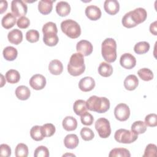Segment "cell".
<instances>
[{
    "label": "cell",
    "instance_id": "cell-1",
    "mask_svg": "<svg viewBox=\"0 0 157 157\" xmlns=\"http://www.w3.org/2000/svg\"><path fill=\"white\" fill-rule=\"evenodd\" d=\"M147 17V13L145 9L138 7L126 13L123 17L121 23L128 28H134L139 24L144 22Z\"/></svg>",
    "mask_w": 157,
    "mask_h": 157
},
{
    "label": "cell",
    "instance_id": "cell-2",
    "mask_svg": "<svg viewBox=\"0 0 157 157\" xmlns=\"http://www.w3.org/2000/svg\"><path fill=\"white\" fill-rule=\"evenodd\" d=\"M85 70L83 55L80 53L72 54L67 64V71L72 76H78Z\"/></svg>",
    "mask_w": 157,
    "mask_h": 157
},
{
    "label": "cell",
    "instance_id": "cell-3",
    "mask_svg": "<svg viewBox=\"0 0 157 157\" xmlns=\"http://www.w3.org/2000/svg\"><path fill=\"white\" fill-rule=\"evenodd\" d=\"M86 103L88 110L99 113L106 112L110 108V101L105 97L91 96L87 99Z\"/></svg>",
    "mask_w": 157,
    "mask_h": 157
},
{
    "label": "cell",
    "instance_id": "cell-4",
    "mask_svg": "<svg viewBox=\"0 0 157 157\" xmlns=\"http://www.w3.org/2000/svg\"><path fill=\"white\" fill-rule=\"evenodd\" d=\"M101 53L108 63L114 62L117 59V43L112 38H107L102 43Z\"/></svg>",
    "mask_w": 157,
    "mask_h": 157
},
{
    "label": "cell",
    "instance_id": "cell-5",
    "mask_svg": "<svg viewBox=\"0 0 157 157\" xmlns=\"http://www.w3.org/2000/svg\"><path fill=\"white\" fill-rule=\"evenodd\" d=\"M63 33L71 39H76L81 34V28L78 23L71 19L63 21L61 23Z\"/></svg>",
    "mask_w": 157,
    "mask_h": 157
},
{
    "label": "cell",
    "instance_id": "cell-6",
    "mask_svg": "<svg viewBox=\"0 0 157 157\" xmlns=\"http://www.w3.org/2000/svg\"><path fill=\"white\" fill-rule=\"evenodd\" d=\"M115 140L122 144H131L138 138V134L136 132L125 129H119L115 132Z\"/></svg>",
    "mask_w": 157,
    "mask_h": 157
},
{
    "label": "cell",
    "instance_id": "cell-7",
    "mask_svg": "<svg viewBox=\"0 0 157 157\" xmlns=\"http://www.w3.org/2000/svg\"><path fill=\"white\" fill-rule=\"evenodd\" d=\"M95 128L101 138H107L111 134L109 121L105 118H99L95 122Z\"/></svg>",
    "mask_w": 157,
    "mask_h": 157
},
{
    "label": "cell",
    "instance_id": "cell-8",
    "mask_svg": "<svg viewBox=\"0 0 157 157\" xmlns=\"http://www.w3.org/2000/svg\"><path fill=\"white\" fill-rule=\"evenodd\" d=\"M11 11L16 17H23L27 13L28 7L21 0H13L11 2Z\"/></svg>",
    "mask_w": 157,
    "mask_h": 157
},
{
    "label": "cell",
    "instance_id": "cell-9",
    "mask_svg": "<svg viewBox=\"0 0 157 157\" xmlns=\"http://www.w3.org/2000/svg\"><path fill=\"white\" fill-rule=\"evenodd\" d=\"M114 115L118 120L120 121H126L130 116V109L126 104L120 103L114 109Z\"/></svg>",
    "mask_w": 157,
    "mask_h": 157
},
{
    "label": "cell",
    "instance_id": "cell-10",
    "mask_svg": "<svg viewBox=\"0 0 157 157\" xmlns=\"http://www.w3.org/2000/svg\"><path fill=\"white\" fill-rule=\"evenodd\" d=\"M29 85L34 90H42L46 85V79L45 77L41 74H35L31 77Z\"/></svg>",
    "mask_w": 157,
    "mask_h": 157
},
{
    "label": "cell",
    "instance_id": "cell-11",
    "mask_svg": "<svg viewBox=\"0 0 157 157\" xmlns=\"http://www.w3.org/2000/svg\"><path fill=\"white\" fill-rule=\"evenodd\" d=\"M120 63L123 67L127 69H131L136 66V59L132 54L125 53L121 56Z\"/></svg>",
    "mask_w": 157,
    "mask_h": 157
},
{
    "label": "cell",
    "instance_id": "cell-12",
    "mask_svg": "<svg viewBox=\"0 0 157 157\" xmlns=\"http://www.w3.org/2000/svg\"><path fill=\"white\" fill-rule=\"evenodd\" d=\"M93 45L86 40H81L77 42L76 50L78 53L82 54L83 56H88L93 52Z\"/></svg>",
    "mask_w": 157,
    "mask_h": 157
},
{
    "label": "cell",
    "instance_id": "cell-13",
    "mask_svg": "<svg viewBox=\"0 0 157 157\" xmlns=\"http://www.w3.org/2000/svg\"><path fill=\"white\" fill-rule=\"evenodd\" d=\"M95 86V81L91 77H85L82 78L78 83L80 90L84 92L91 91Z\"/></svg>",
    "mask_w": 157,
    "mask_h": 157
},
{
    "label": "cell",
    "instance_id": "cell-14",
    "mask_svg": "<svg viewBox=\"0 0 157 157\" xmlns=\"http://www.w3.org/2000/svg\"><path fill=\"white\" fill-rule=\"evenodd\" d=\"M85 15L90 20L96 21L101 18V10L96 6L90 5L85 9Z\"/></svg>",
    "mask_w": 157,
    "mask_h": 157
},
{
    "label": "cell",
    "instance_id": "cell-15",
    "mask_svg": "<svg viewBox=\"0 0 157 157\" xmlns=\"http://www.w3.org/2000/svg\"><path fill=\"white\" fill-rule=\"evenodd\" d=\"M105 11L109 15H115L120 9L119 2L116 0H105L104 3Z\"/></svg>",
    "mask_w": 157,
    "mask_h": 157
},
{
    "label": "cell",
    "instance_id": "cell-16",
    "mask_svg": "<svg viewBox=\"0 0 157 157\" xmlns=\"http://www.w3.org/2000/svg\"><path fill=\"white\" fill-rule=\"evenodd\" d=\"M9 41L15 45H18L22 42L23 33L18 29H14L10 31L7 34Z\"/></svg>",
    "mask_w": 157,
    "mask_h": 157
},
{
    "label": "cell",
    "instance_id": "cell-17",
    "mask_svg": "<svg viewBox=\"0 0 157 157\" xmlns=\"http://www.w3.org/2000/svg\"><path fill=\"white\" fill-rule=\"evenodd\" d=\"M55 0H41L38 3V10L40 13L47 15L50 13L53 9V3Z\"/></svg>",
    "mask_w": 157,
    "mask_h": 157
},
{
    "label": "cell",
    "instance_id": "cell-18",
    "mask_svg": "<svg viewBox=\"0 0 157 157\" xmlns=\"http://www.w3.org/2000/svg\"><path fill=\"white\" fill-rule=\"evenodd\" d=\"M139 85V80L137 77L133 74L128 75L124 80V88L129 90L132 91L135 90Z\"/></svg>",
    "mask_w": 157,
    "mask_h": 157
},
{
    "label": "cell",
    "instance_id": "cell-19",
    "mask_svg": "<svg viewBox=\"0 0 157 157\" xmlns=\"http://www.w3.org/2000/svg\"><path fill=\"white\" fill-rule=\"evenodd\" d=\"M56 11L60 17H66L71 12V6L66 1H59L56 5Z\"/></svg>",
    "mask_w": 157,
    "mask_h": 157
},
{
    "label": "cell",
    "instance_id": "cell-20",
    "mask_svg": "<svg viewBox=\"0 0 157 157\" xmlns=\"http://www.w3.org/2000/svg\"><path fill=\"white\" fill-rule=\"evenodd\" d=\"M16 17L12 13H7L1 20V25L5 29H10L12 28L16 23Z\"/></svg>",
    "mask_w": 157,
    "mask_h": 157
},
{
    "label": "cell",
    "instance_id": "cell-21",
    "mask_svg": "<svg viewBox=\"0 0 157 157\" xmlns=\"http://www.w3.org/2000/svg\"><path fill=\"white\" fill-rule=\"evenodd\" d=\"M48 70L53 75H59L62 73L63 70V64L58 59H53L48 64Z\"/></svg>",
    "mask_w": 157,
    "mask_h": 157
},
{
    "label": "cell",
    "instance_id": "cell-22",
    "mask_svg": "<svg viewBox=\"0 0 157 157\" xmlns=\"http://www.w3.org/2000/svg\"><path fill=\"white\" fill-rule=\"evenodd\" d=\"M62 125L66 131H72L77 128V121L74 117L72 116H67L63 119Z\"/></svg>",
    "mask_w": 157,
    "mask_h": 157
},
{
    "label": "cell",
    "instance_id": "cell-23",
    "mask_svg": "<svg viewBox=\"0 0 157 157\" xmlns=\"http://www.w3.org/2000/svg\"><path fill=\"white\" fill-rule=\"evenodd\" d=\"M79 143L78 137L76 134H67L64 139V144L65 147L69 149H74L77 147Z\"/></svg>",
    "mask_w": 157,
    "mask_h": 157
},
{
    "label": "cell",
    "instance_id": "cell-24",
    "mask_svg": "<svg viewBox=\"0 0 157 157\" xmlns=\"http://www.w3.org/2000/svg\"><path fill=\"white\" fill-rule=\"evenodd\" d=\"M15 93L17 98L22 101L28 99L29 98L31 94L29 89L25 85L18 86L16 88Z\"/></svg>",
    "mask_w": 157,
    "mask_h": 157
},
{
    "label": "cell",
    "instance_id": "cell-25",
    "mask_svg": "<svg viewBox=\"0 0 157 157\" xmlns=\"http://www.w3.org/2000/svg\"><path fill=\"white\" fill-rule=\"evenodd\" d=\"M43 41L46 45L53 47L56 45L58 44L59 41V39L56 33H47L44 34Z\"/></svg>",
    "mask_w": 157,
    "mask_h": 157
},
{
    "label": "cell",
    "instance_id": "cell-26",
    "mask_svg": "<svg viewBox=\"0 0 157 157\" xmlns=\"http://www.w3.org/2000/svg\"><path fill=\"white\" fill-rule=\"evenodd\" d=\"M98 73L102 77H107L110 76L113 73L112 66L108 63L102 62L98 67Z\"/></svg>",
    "mask_w": 157,
    "mask_h": 157
},
{
    "label": "cell",
    "instance_id": "cell-27",
    "mask_svg": "<svg viewBox=\"0 0 157 157\" xmlns=\"http://www.w3.org/2000/svg\"><path fill=\"white\" fill-rule=\"evenodd\" d=\"M73 109L76 115L81 116L83 113L86 112V110L88 109L86 101L82 99L76 100L74 103Z\"/></svg>",
    "mask_w": 157,
    "mask_h": 157
},
{
    "label": "cell",
    "instance_id": "cell-28",
    "mask_svg": "<svg viewBox=\"0 0 157 157\" xmlns=\"http://www.w3.org/2000/svg\"><path fill=\"white\" fill-rule=\"evenodd\" d=\"M2 54L5 59L7 61H13L17 57L18 52L13 47L8 46L4 48Z\"/></svg>",
    "mask_w": 157,
    "mask_h": 157
},
{
    "label": "cell",
    "instance_id": "cell-29",
    "mask_svg": "<svg viewBox=\"0 0 157 157\" xmlns=\"http://www.w3.org/2000/svg\"><path fill=\"white\" fill-rule=\"evenodd\" d=\"M30 136L36 141L42 140L45 137L42 130V126H34L30 130Z\"/></svg>",
    "mask_w": 157,
    "mask_h": 157
},
{
    "label": "cell",
    "instance_id": "cell-30",
    "mask_svg": "<svg viewBox=\"0 0 157 157\" xmlns=\"http://www.w3.org/2000/svg\"><path fill=\"white\" fill-rule=\"evenodd\" d=\"M109 157H130L129 151L124 148H115L112 149L109 155Z\"/></svg>",
    "mask_w": 157,
    "mask_h": 157
},
{
    "label": "cell",
    "instance_id": "cell-31",
    "mask_svg": "<svg viewBox=\"0 0 157 157\" xmlns=\"http://www.w3.org/2000/svg\"><path fill=\"white\" fill-rule=\"evenodd\" d=\"M6 78L10 83H16L20 79V75L18 71L15 69H10L6 73Z\"/></svg>",
    "mask_w": 157,
    "mask_h": 157
},
{
    "label": "cell",
    "instance_id": "cell-32",
    "mask_svg": "<svg viewBox=\"0 0 157 157\" xmlns=\"http://www.w3.org/2000/svg\"><path fill=\"white\" fill-rule=\"evenodd\" d=\"M150 49V44L145 41H141L137 43L134 47V50L136 53L142 55L146 53Z\"/></svg>",
    "mask_w": 157,
    "mask_h": 157
},
{
    "label": "cell",
    "instance_id": "cell-33",
    "mask_svg": "<svg viewBox=\"0 0 157 157\" xmlns=\"http://www.w3.org/2000/svg\"><path fill=\"white\" fill-rule=\"evenodd\" d=\"M131 131L137 134H143L147 130V125L142 121H134L131 125Z\"/></svg>",
    "mask_w": 157,
    "mask_h": 157
},
{
    "label": "cell",
    "instance_id": "cell-34",
    "mask_svg": "<svg viewBox=\"0 0 157 157\" xmlns=\"http://www.w3.org/2000/svg\"><path fill=\"white\" fill-rule=\"evenodd\" d=\"M15 155L16 157H26L28 155V146L23 143L18 144L15 150Z\"/></svg>",
    "mask_w": 157,
    "mask_h": 157
},
{
    "label": "cell",
    "instance_id": "cell-35",
    "mask_svg": "<svg viewBox=\"0 0 157 157\" xmlns=\"http://www.w3.org/2000/svg\"><path fill=\"white\" fill-rule=\"evenodd\" d=\"M139 77L144 81H150L153 78V72L148 68H142L137 71Z\"/></svg>",
    "mask_w": 157,
    "mask_h": 157
},
{
    "label": "cell",
    "instance_id": "cell-36",
    "mask_svg": "<svg viewBox=\"0 0 157 157\" xmlns=\"http://www.w3.org/2000/svg\"><path fill=\"white\" fill-rule=\"evenodd\" d=\"M80 136L84 140L89 141L94 138V134L90 128L84 127L80 130Z\"/></svg>",
    "mask_w": 157,
    "mask_h": 157
},
{
    "label": "cell",
    "instance_id": "cell-37",
    "mask_svg": "<svg viewBox=\"0 0 157 157\" xmlns=\"http://www.w3.org/2000/svg\"><path fill=\"white\" fill-rule=\"evenodd\" d=\"M42 130L45 137H51L55 134L56 129L53 124L46 123L42 126Z\"/></svg>",
    "mask_w": 157,
    "mask_h": 157
},
{
    "label": "cell",
    "instance_id": "cell-38",
    "mask_svg": "<svg viewBox=\"0 0 157 157\" xmlns=\"http://www.w3.org/2000/svg\"><path fill=\"white\" fill-rule=\"evenodd\" d=\"M26 39L31 43L36 42L39 39V33L37 30L29 29L26 33Z\"/></svg>",
    "mask_w": 157,
    "mask_h": 157
},
{
    "label": "cell",
    "instance_id": "cell-39",
    "mask_svg": "<svg viewBox=\"0 0 157 157\" xmlns=\"http://www.w3.org/2000/svg\"><path fill=\"white\" fill-rule=\"evenodd\" d=\"M155 156H156V146L153 144H150L146 147L143 157Z\"/></svg>",
    "mask_w": 157,
    "mask_h": 157
},
{
    "label": "cell",
    "instance_id": "cell-40",
    "mask_svg": "<svg viewBox=\"0 0 157 157\" xmlns=\"http://www.w3.org/2000/svg\"><path fill=\"white\" fill-rule=\"evenodd\" d=\"M35 157H48L49 151L48 149L45 146H39L36 148L34 153Z\"/></svg>",
    "mask_w": 157,
    "mask_h": 157
},
{
    "label": "cell",
    "instance_id": "cell-41",
    "mask_svg": "<svg viewBox=\"0 0 157 157\" xmlns=\"http://www.w3.org/2000/svg\"><path fill=\"white\" fill-rule=\"evenodd\" d=\"M42 30L43 34L47 33H54L57 34L58 33V29L56 24L52 21L47 22L45 25H44Z\"/></svg>",
    "mask_w": 157,
    "mask_h": 157
},
{
    "label": "cell",
    "instance_id": "cell-42",
    "mask_svg": "<svg viewBox=\"0 0 157 157\" xmlns=\"http://www.w3.org/2000/svg\"><path fill=\"white\" fill-rule=\"evenodd\" d=\"M80 120L83 124L86 126H90L93 123L94 118L90 113L85 112L80 116Z\"/></svg>",
    "mask_w": 157,
    "mask_h": 157
},
{
    "label": "cell",
    "instance_id": "cell-43",
    "mask_svg": "<svg viewBox=\"0 0 157 157\" xmlns=\"http://www.w3.org/2000/svg\"><path fill=\"white\" fill-rule=\"evenodd\" d=\"M145 123L150 127H155L157 125V115L155 113L147 115L145 118Z\"/></svg>",
    "mask_w": 157,
    "mask_h": 157
},
{
    "label": "cell",
    "instance_id": "cell-44",
    "mask_svg": "<svg viewBox=\"0 0 157 157\" xmlns=\"http://www.w3.org/2000/svg\"><path fill=\"white\" fill-rule=\"evenodd\" d=\"M30 25V21L28 18L25 16L20 17L17 21V25L18 28L21 29H26Z\"/></svg>",
    "mask_w": 157,
    "mask_h": 157
},
{
    "label": "cell",
    "instance_id": "cell-45",
    "mask_svg": "<svg viewBox=\"0 0 157 157\" xmlns=\"http://www.w3.org/2000/svg\"><path fill=\"white\" fill-rule=\"evenodd\" d=\"M11 155V148L7 145L2 144L0 145V156L3 157H9Z\"/></svg>",
    "mask_w": 157,
    "mask_h": 157
},
{
    "label": "cell",
    "instance_id": "cell-46",
    "mask_svg": "<svg viewBox=\"0 0 157 157\" xmlns=\"http://www.w3.org/2000/svg\"><path fill=\"white\" fill-rule=\"evenodd\" d=\"M156 21H155L153 23H151L150 25V33L155 35L156 36L157 35V27H156Z\"/></svg>",
    "mask_w": 157,
    "mask_h": 157
},
{
    "label": "cell",
    "instance_id": "cell-47",
    "mask_svg": "<svg viewBox=\"0 0 157 157\" xmlns=\"http://www.w3.org/2000/svg\"><path fill=\"white\" fill-rule=\"evenodd\" d=\"M8 4L6 1H2L0 4V10L1 13H2L4 12H5L7 9Z\"/></svg>",
    "mask_w": 157,
    "mask_h": 157
}]
</instances>
